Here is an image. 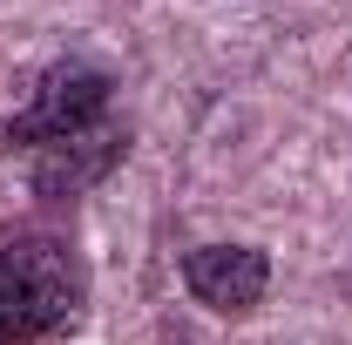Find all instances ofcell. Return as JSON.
<instances>
[{
	"label": "cell",
	"mask_w": 352,
	"mask_h": 345,
	"mask_svg": "<svg viewBox=\"0 0 352 345\" xmlns=\"http://www.w3.org/2000/svg\"><path fill=\"white\" fill-rule=\"evenodd\" d=\"M183 285H190L197 304H210L223 318H244L271 291V258H264L258 244H197L183 258Z\"/></svg>",
	"instance_id": "obj_3"
},
{
	"label": "cell",
	"mask_w": 352,
	"mask_h": 345,
	"mask_svg": "<svg viewBox=\"0 0 352 345\" xmlns=\"http://www.w3.org/2000/svg\"><path fill=\"white\" fill-rule=\"evenodd\" d=\"M109 75L95 68V61H54L41 82H34V102L0 129V149L7 156H34L47 142H68V135H88L102 129V122H116L109 115Z\"/></svg>",
	"instance_id": "obj_2"
},
{
	"label": "cell",
	"mask_w": 352,
	"mask_h": 345,
	"mask_svg": "<svg viewBox=\"0 0 352 345\" xmlns=\"http://www.w3.org/2000/svg\"><path fill=\"white\" fill-rule=\"evenodd\" d=\"M122 149H129V129L122 122H102V129H88V135L47 142V149L21 156V163H28V183L41 197H82V190H95L102 176L122 163Z\"/></svg>",
	"instance_id": "obj_4"
},
{
	"label": "cell",
	"mask_w": 352,
	"mask_h": 345,
	"mask_svg": "<svg viewBox=\"0 0 352 345\" xmlns=\"http://www.w3.org/2000/svg\"><path fill=\"white\" fill-rule=\"evenodd\" d=\"M88 298L82 258L61 237H7L0 244V345H47L75 325Z\"/></svg>",
	"instance_id": "obj_1"
}]
</instances>
